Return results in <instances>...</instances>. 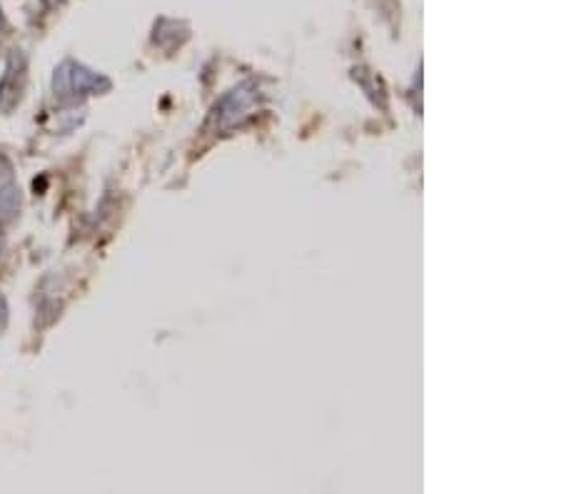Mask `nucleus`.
I'll return each instance as SVG.
<instances>
[{
	"label": "nucleus",
	"mask_w": 561,
	"mask_h": 494,
	"mask_svg": "<svg viewBox=\"0 0 561 494\" xmlns=\"http://www.w3.org/2000/svg\"><path fill=\"white\" fill-rule=\"evenodd\" d=\"M100 88H108L100 75L90 73L85 70L83 65H75V63H65L63 68L58 70L55 75V90H70L75 95H85V93H95Z\"/></svg>",
	"instance_id": "1"
},
{
	"label": "nucleus",
	"mask_w": 561,
	"mask_h": 494,
	"mask_svg": "<svg viewBox=\"0 0 561 494\" xmlns=\"http://www.w3.org/2000/svg\"><path fill=\"white\" fill-rule=\"evenodd\" d=\"M25 80V60L20 53H13L5 65V75L0 80V110L10 113L18 105L20 90H23Z\"/></svg>",
	"instance_id": "2"
},
{
	"label": "nucleus",
	"mask_w": 561,
	"mask_h": 494,
	"mask_svg": "<svg viewBox=\"0 0 561 494\" xmlns=\"http://www.w3.org/2000/svg\"><path fill=\"white\" fill-rule=\"evenodd\" d=\"M20 208V195L18 185H15L13 168H10L8 160L0 155V218L13 220L18 215Z\"/></svg>",
	"instance_id": "3"
},
{
	"label": "nucleus",
	"mask_w": 561,
	"mask_h": 494,
	"mask_svg": "<svg viewBox=\"0 0 561 494\" xmlns=\"http://www.w3.org/2000/svg\"><path fill=\"white\" fill-rule=\"evenodd\" d=\"M3 322H5V300L0 297V325H3Z\"/></svg>",
	"instance_id": "4"
},
{
	"label": "nucleus",
	"mask_w": 561,
	"mask_h": 494,
	"mask_svg": "<svg viewBox=\"0 0 561 494\" xmlns=\"http://www.w3.org/2000/svg\"><path fill=\"white\" fill-rule=\"evenodd\" d=\"M3 28H5V18H3V10H0V35H3Z\"/></svg>",
	"instance_id": "5"
}]
</instances>
